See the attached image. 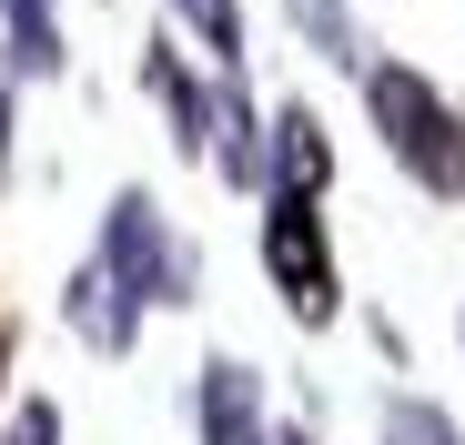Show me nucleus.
Instances as JSON below:
<instances>
[{"label": "nucleus", "instance_id": "nucleus-1", "mask_svg": "<svg viewBox=\"0 0 465 445\" xmlns=\"http://www.w3.org/2000/svg\"><path fill=\"white\" fill-rule=\"evenodd\" d=\"M364 112H374V132H384V153H395L435 203L465 193V122H455V102L425 82V71H405V61H364Z\"/></svg>", "mask_w": 465, "mask_h": 445}, {"label": "nucleus", "instance_id": "nucleus-2", "mask_svg": "<svg viewBox=\"0 0 465 445\" xmlns=\"http://www.w3.org/2000/svg\"><path fill=\"white\" fill-rule=\"evenodd\" d=\"M263 273L293 324H334L344 283H334V243H324V193H263Z\"/></svg>", "mask_w": 465, "mask_h": 445}, {"label": "nucleus", "instance_id": "nucleus-3", "mask_svg": "<svg viewBox=\"0 0 465 445\" xmlns=\"http://www.w3.org/2000/svg\"><path fill=\"white\" fill-rule=\"evenodd\" d=\"M102 273L132 293L142 314L152 304H193V253L173 243V222H163L152 193H112V213H102Z\"/></svg>", "mask_w": 465, "mask_h": 445}, {"label": "nucleus", "instance_id": "nucleus-4", "mask_svg": "<svg viewBox=\"0 0 465 445\" xmlns=\"http://www.w3.org/2000/svg\"><path fill=\"white\" fill-rule=\"evenodd\" d=\"M193 425L203 445H273V415H263V375L243 354H213L203 385H193Z\"/></svg>", "mask_w": 465, "mask_h": 445}, {"label": "nucleus", "instance_id": "nucleus-5", "mask_svg": "<svg viewBox=\"0 0 465 445\" xmlns=\"http://www.w3.org/2000/svg\"><path fill=\"white\" fill-rule=\"evenodd\" d=\"M61 314H71V334H82L92 354H132V334H142V304L102 273V253L71 273V293H61Z\"/></svg>", "mask_w": 465, "mask_h": 445}, {"label": "nucleus", "instance_id": "nucleus-6", "mask_svg": "<svg viewBox=\"0 0 465 445\" xmlns=\"http://www.w3.org/2000/svg\"><path fill=\"white\" fill-rule=\"evenodd\" d=\"M334 183V142H324V122L314 112H283L273 132H263V193H324Z\"/></svg>", "mask_w": 465, "mask_h": 445}, {"label": "nucleus", "instance_id": "nucleus-7", "mask_svg": "<svg viewBox=\"0 0 465 445\" xmlns=\"http://www.w3.org/2000/svg\"><path fill=\"white\" fill-rule=\"evenodd\" d=\"M142 82H152V102L173 112V142H183V153L203 163V153H213V92H203L193 71H183V51H173V41H152V61H142Z\"/></svg>", "mask_w": 465, "mask_h": 445}, {"label": "nucleus", "instance_id": "nucleus-8", "mask_svg": "<svg viewBox=\"0 0 465 445\" xmlns=\"http://www.w3.org/2000/svg\"><path fill=\"white\" fill-rule=\"evenodd\" d=\"M223 183H243V193H263V112L243 102V92H213V153H203Z\"/></svg>", "mask_w": 465, "mask_h": 445}, {"label": "nucleus", "instance_id": "nucleus-9", "mask_svg": "<svg viewBox=\"0 0 465 445\" xmlns=\"http://www.w3.org/2000/svg\"><path fill=\"white\" fill-rule=\"evenodd\" d=\"M283 11H293V31L314 41L334 71H364V61H374V41L354 31V11H344V0H283Z\"/></svg>", "mask_w": 465, "mask_h": 445}, {"label": "nucleus", "instance_id": "nucleus-10", "mask_svg": "<svg viewBox=\"0 0 465 445\" xmlns=\"http://www.w3.org/2000/svg\"><path fill=\"white\" fill-rule=\"evenodd\" d=\"M0 31H11V71H61V21H51V0H0Z\"/></svg>", "mask_w": 465, "mask_h": 445}, {"label": "nucleus", "instance_id": "nucleus-11", "mask_svg": "<svg viewBox=\"0 0 465 445\" xmlns=\"http://www.w3.org/2000/svg\"><path fill=\"white\" fill-rule=\"evenodd\" d=\"M163 11H173L223 71H243V0H163Z\"/></svg>", "mask_w": 465, "mask_h": 445}, {"label": "nucleus", "instance_id": "nucleus-12", "mask_svg": "<svg viewBox=\"0 0 465 445\" xmlns=\"http://www.w3.org/2000/svg\"><path fill=\"white\" fill-rule=\"evenodd\" d=\"M0 445H61V405L51 395H21L11 425H0Z\"/></svg>", "mask_w": 465, "mask_h": 445}, {"label": "nucleus", "instance_id": "nucleus-13", "mask_svg": "<svg viewBox=\"0 0 465 445\" xmlns=\"http://www.w3.org/2000/svg\"><path fill=\"white\" fill-rule=\"evenodd\" d=\"M384 445H465V435H455L435 405H415V395H405V405H395V425H384Z\"/></svg>", "mask_w": 465, "mask_h": 445}, {"label": "nucleus", "instance_id": "nucleus-14", "mask_svg": "<svg viewBox=\"0 0 465 445\" xmlns=\"http://www.w3.org/2000/svg\"><path fill=\"white\" fill-rule=\"evenodd\" d=\"M0 173H11V71H0Z\"/></svg>", "mask_w": 465, "mask_h": 445}, {"label": "nucleus", "instance_id": "nucleus-15", "mask_svg": "<svg viewBox=\"0 0 465 445\" xmlns=\"http://www.w3.org/2000/svg\"><path fill=\"white\" fill-rule=\"evenodd\" d=\"M273 445H314V435H303V425H273Z\"/></svg>", "mask_w": 465, "mask_h": 445}]
</instances>
